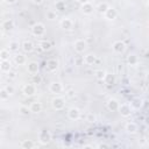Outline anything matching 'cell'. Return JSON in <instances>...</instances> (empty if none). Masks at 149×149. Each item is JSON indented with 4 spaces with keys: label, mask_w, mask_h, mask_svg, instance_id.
I'll return each mask as SVG.
<instances>
[{
    "label": "cell",
    "mask_w": 149,
    "mask_h": 149,
    "mask_svg": "<svg viewBox=\"0 0 149 149\" xmlns=\"http://www.w3.org/2000/svg\"><path fill=\"white\" fill-rule=\"evenodd\" d=\"M32 33H33L35 36H37V37L43 36L44 33H46V27H44V24L41 23V22L35 23V24L32 27Z\"/></svg>",
    "instance_id": "cell-1"
},
{
    "label": "cell",
    "mask_w": 149,
    "mask_h": 149,
    "mask_svg": "<svg viewBox=\"0 0 149 149\" xmlns=\"http://www.w3.org/2000/svg\"><path fill=\"white\" fill-rule=\"evenodd\" d=\"M51 106H52V108L56 110V111H61V110L64 108L65 101H64V99L61 98V97H56V98H54V99L51 100Z\"/></svg>",
    "instance_id": "cell-2"
},
{
    "label": "cell",
    "mask_w": 149,
    "mask_h": 149,
    "mask_svg": "<svg viewBox=\"0 0 149 149\" xmlns=\"http://www.w3.org/2000/svg\"><path fill=\"white\" fill-rule=\"evenodd\" d=\"M22 92L27 97H33L36 93V87H35L34 83L33 84H26L23 86V88H22Z\"/></svg>",
    "instance_id": "cell-3"
},
{
    "label": "cell",
    "mask_w": 149,
    "mask_h": 149,
    "mask_svg": "<svg viewBox=\"0 0 149 149\" xmlns=\"http://www.w3.org/2000/svg\"><path fill=\"white\" fill-rule=\"evenodd\" d=\"M86 47H87V43H86V41H85V40H82V39L77 40V41L75 42V44H73L75 51H76V52H78V54H82V52H84V51L86 50Z\"/></svg>",
    "instance_id": "cell-4"
},
{
    "label": "cell",
    "mask_w": 149,
    "mask_h": 149,
    "mask_svg": "<svg viewBox=\"0 0 149 149\" xmlns=\"http://www.w3.org/2000/svg\"><path fill=\"white\" fill-rule=\"evenodd\" d=\"M51 140V134L49 133V131L47 129H43L39 133V141L42 143V144H47L49 143Z\"/></svg>",
    "instance_id": "cell-5"
},
{
    "label": "cell",
    "mask_w": 149,
    "mask_h": 149,
    "mask_svg": "<svg viewBox=\"0 0 149 149\" xmlns=\"http://www.w3.org/2000/svg\"><path fill=\"white\" fill-rule=\"evenodd\" d=\"M119 113H120L124 118H127L132 114V106L131 104H121L119 106Z\"/></svg>",
    "instance_id": "cell-6"
},
{
    "label": "cell",
    "mask_w": 149,
    "mask_h": 149,
    "mask_svg": "<svg viewBox=\"0 0 149 149\" xmlns=\"http://www.w3.org/2000/svg\"><path fill=\"white\" fill-rule=\"evenodd\" d=\"M79 116H80V111H79V108H77V107H71V108L68 111V118L70 119V120H72V121L78 120Z\"/></svg>",
    "instance_id": "cell-7"
},
{
    "label": "cell",
    "mask_w": 149,
    "mask_h": 149,
    "mask_svg": "<svg viewBox=\"0 0 149 149\" xmlns=\"http://www.w3.org/2000/svg\"><path fill=\"white\" fill-rule=\"evenodd\" d=\"M46 68H47L48 71L55 72V71L58 69V61H57V59H54V58L48 59L47 63H46Z\"/></svg>",
    "instance_id": "cell-8"
},
{
    "label": "cell",
    "mask_w": 149,
    "mask_h": 149,
    "mask_svg": "<svg viewBox=\"0 0 149 149\" xmlns=\"http://www.w3.org/2000/svg\"><path fill=\"white\" fill-rule=\"evenodd\" d=\"M49 90L51 93H55V95H58L63 91V86L61 83H57V82H52L49 86Z\"/></svg>",
    "instance_id": "cell-9"
},
{
    "label": "cell",
    "mask_w": 149,
    "mask_h": 149,
    "mask_svg": "<svg viewBox=\"0 0 149 149\" xmlns=\"http://www.w3.org/2000/svg\"><path fill=\"white\" fill-rule=\"evenodd\" d=\"M113 50L116 52V54H122L125 50H126V44H125V42H122V41H115L114 43H113Z\"/></svg>",
    "instance_id": "cell-10"
},
{
    "label": "cell",
    "mask_w": 149,
    "mask_h": 149,
    "mask_svg": "<svg viewBox=\"0 0 149 149\" xmlns=\"http://www.w3.org/2000/svg\"><path fill=\"white\" fill-rule=\"evenodd\" d=\"M97 61V56L93 55V54H87L86 56H84L83 58V62L86 64V65H93Z\"/></svg>",
    "instance_id": "cell-11"
},
{
    "label": "cell",
    "mask_w": 149,
    "mask_h": 149,
    "mask_svg": "<svg viewBox=\"0 0 149 149\" xmlns=\"http://www.w3.org/2000/svg\"><path fill=\"white\" fill-rule=\"evenodd\" d=\"M119 106H120V104H119V101L116 99H110L107 101V108L111 111V112H115V111H119Z\"/></svg>",
    "instance_id": "cell-12"
},
{
    "label": "cell",
    "mask_w": 149,
    "mask_h": 149,
    "mask_svg": "<svg viewBox=\"0 0 149 149\" xmlns=\"http://www.w3.org/2000/svg\"><path fill=\"white\" fill-rule=\"evenodd\" d=\"M27 71L31 75H35L39 73V63L37 62H31L27 65Z\"/></svg>",
    "instance_id": "cell-13"
},
{
    "label": "cell",
    "mask_w": 149,
    "mask_h": 149,
    "mask_svg": "<svg viewBox=\"0 0 149 149\" xmlns=\"http://www.w3.org/2000/svg\"><path fill=\"white\" fill-rule=\"evenodd\" d=\"M104 15H105L106 20H114V19L118 16V12H116V10H115V8L110 7V8L106 11V13H105Z\"/></svg>",
    "instance_id": "cell-14"
},
{
    "label": "cell",
    "mask_w": 149,
    "mask_h": 149,
    "mask_svg": "<svg viewBox=\"0 0 149 149\" xmlns=\"http://www.w3.org/2000/svg\"><path fill=\"white\" fill-rule=\"evenodd\" d=\"M61 27H62L63 29H67V31H69V29H71V28L73 27V22H72L71 19L64 18V19H62V21H61Z\"/></svg>",
    "instance_id": "cell-15"
},
{
    "label": "cell",
    "mask_w": 149,
    "mask_h": 149,
    "mask_svg": "<svg viewBox=\"0 0 149 149\" xmlns=\"http://www.w3.org/2000/svg\"><path fill=\"white\" fill-rule=\"evenodd\" d=\"M126 131H127L129 134H135V133L139 131V127H137V125H136L135 122L129 121V122L126 124Z\"/></svg>",
    "instance_id": "cell-16"
},
{
    "label": "cell",
    "mask_w": 149,
    "mask_h": 149,
    "mask_svg": "<svg viewBox=\"0 0 149 149\" xmlns=\"http://www.w3.org/2000/svg\"><path fill=\"white\" fill-rule=\"evenodd\" d=\"M29 108H31L32 113H40L42 111V104L40 101H34V103L31 104Z\"/></svg>",
    "instance_id": "cell-17"
},
{
    "label": "cell",
    "mask_w": 149,
    "mask_h": 149,
    "mask_svg": "<svg viewBox=\"0 0 149 149\" xmlns=\"http://www.w3.org/2000/svg\"><path fill=\"white\" fill-rule=\"evenodd\" d=\"M82 12L86 15H90L93 13V6L91 5V3H87V4H84L82 5Z\"/></svg>",
    "instance_id": "cell-18"
},
{
    "label": "cell",
    "mask_w": 149,
    "mask_h": 149,
    "mask_svg": "<svg viewBox=\"0 0 149 149\" xmlns=\"http://www.w3.org/2000/svg\"><path fill=\"white\" fill-rule=\"evenodd\" d=\"M0 69H1L3 72H8L10 70H12V65H11V62L8 61V59H6V61H1V64H0Z\"/></svg>",
    "instance_id": "cell-19"
},
{
    "label": "cell",
    "mask_w": 149,
    "mask_h": 149,
    "mask_svg": "<svg viewBox=\"0 0 149 149\" xmlns=\"http://www.w3.org/2000/svg\"><path fill=\"white\" fill-rule=\"evenodd\" d=\"M14 28V22L12 20H5L3 22V31L5 32H10Z\"/></svg>",
    "instance_id": "cell-20"
},
{
    "label": "cell",
    "mask_w": 149,
    "mask_h": 149,
    "mask_svg": "<svg viewBox=\"0 0 149 149\" xmlns=\"http://www.w3.org/2000/svg\"><path fill=\"white\" fill-rule=\"evenodd\" d=\"M33 49H34V44L31 41H24L22 43V50L24 52H32Z\"/></svg>",
    "instance_id": "cell-21"
},
{
    "label": "cell",
    "mask_w": 149,
    "mask_h": 149,
    "mask_svg": "<svg viewBox=\"0 0 149 149\" xmlns=\"http://www.w3.org/2000/svg\"><path fill=\"white\" fill-rule=\"evenodd\" d=\"M14 62L18 65H23L26 63V57L23 55H21V54H16L14 56Z\"/></svg>",
    "instance_id": "cell-22"
},
{
    "label": "cell",
    "mask_w": 149,
    "mask_h": 149,
    "mask_svg": "<svg viewBox=\"0 0 149 149\" xmlns=\"http://www.w3.org/2000/svg\"><path fill=\"white\" fill-rule=\"evenodd\" d=\"M108 8H110V5H108L107 3H100V4L98 5V7H97V11H98L100 14H105Z\"/></svg>",
    "instance_id": "cell-23"
},
{
    "label": "cell",
    "mask_w": 149,
    "mask_h": 149,
    "mask_svg": "<svg viewBox=\"0 0 149 149\" xmlns=\"http://www.w3.org/2000/svg\"><path fill=\"white\" fill-rule=\"evenodd\" d=\"M131 106H132V108L139 110V108L142 106V100H141L140 98H135V99H133V100H132V103H131Z\"/></svg>",
    "instance_id": "cell-24"
},
{
    "label": "cell",
    "mask_w": 149,
    "mask_h": 149,
    "mask_svg": "<svg viewBox=\"0 0 149 149\" xmlns=\"http://www.w3.org/2000/svg\"><path fill=\"white\" fill-rule=\"evenodd\" d=\"M40 47H41V49L43 50V51H48V50H50L51 49V43L49 42V41H42V42H40Z\"/></svg>",
    "instance_id": "cell-25"
},
{
    "label": "cell",
    "mask_w": 149,
    "mask_h": 149,
    "mask_svg": "<svg viewBox=\"0 0 149 149\" xmlns=\"http://www.w3.org/2000/svg\"><path fill=\"white\" fill-rule=\"evenodd\" d=\"M34 147H35V144L31 140H24L21 143V148H23V149H29V148H34Z\"/></svg>",
    "instance_id": "cell-26"
},
{
    "label": "cell",
    "mask_w": 149,
    "mask_h": 149,
    "mask_svg": "<svg viewBox=\"0 0 149 149\" xmlns=\"http://www.w3.org/2000/svg\"><path fill=\"white\" fill-rule=\"evenodd\" d=\"M55 7H56V11H59V12H63L65 8H67V5L64 1H62V0H59V1H57L55 4Z\"/></svg>",
    "instance_id": "cell-27"
},
{
    "label": "cell",
    "mask_w": 149,
    "mask_h": 149,
    "mask_svg": "<svg viewBox=\"0 0 149 149\" xmlns=\"http://www.w3.org/2000/svg\"><path fill=\"white\" fill-rule=\"evenodd\" d=\"M10 93L6 91V88L4 87V88H1V91H0V100L1 101H6L8 98H10Z\"/></svg>",
    "instance_id": "cell-28"
},
{
    "label": "cell",
    "mask_w": 149,
    "mask_h": 149,
    "mask_svg": "<svg viewBox=\"0 0 149 149\" xmlns=\"http://www.w3.org/2000/svg\"><path fill=\"white\" fill-rule=\"evenodd\" d=\"M104 82H105V84H107V85H112V84L114 83V76H113L112 73H107V72H106V76H105V78H104Z\"/></svg>",
    "instance_id": "cell-29"
},
{
    "label": "cell",
    "mask_w": 149,
    "mask_h": 149,
    "mask_svg": "<svg viewBox=\"0 0 149 149\" xmlns=\"http://www.w3.org/2000/svg\"><path fill=\"white\" fill-rule=\"evenodd\" d=\"M0 58H1V61H6V59L10 58V50L7 49H3L0 51Z\"/></svg>",
    "instance_id": "cell-30"
},
{
    "label": "cell",
    "mask_w": 149,
    "mask_h": 149,
    "mask_svg": "<svg viewBox=\"0 0 149 149\" xmlns=\"http://www.w3.org/2000/svg\"><path fill=\"white\" fill-rule=\"evenodd\" d=\"M95 75H96V78H97L98 80H104V78H105V76H106V72H105L104 70H97V71L95 72Z\"/></svg>",
    "instance_id": "cell-31"
},
{
    "label": "cell",
    "mask_w": 149,
    "mask_h": 149,
    "mask_svg": "<svg viewBox=\"0 0 149 149\" xmlns=\"http://www.w3.org/2000/svg\"><path fill=\"white\" fill-rule=\"evenodd\" d=\"M19 112H20L22 115H29V114L32 113L31 108H28L27 106H21V107L19 108Z\"/></svg>",
    "instance_id": "cell-32"
},
{
    "label": "cell",
    "mask_w": 149,
    "mask_h": 149,
    "mask_svg": "<svg viewBox=\"0 0 149 149\" xmlns=\"http://www.w3.org/2000/svg\"><path fill=\"white\" fill-rule=\"evenodd\" d=\"M8 47H10V51H15V50H18V49H19V42H16V41H12V42H10Z\"/></svg>",
    "instance_id": "cell-33"
},
{
    "label": "cell",
    "mask_w": 149,
    "mask_h": 149,
    "mask_svg": "<svg viewBox=\"0 0 149 149\" xmlns=\"http://www.w3.org/2000/svg\"><path fill=\"white\" fill-rule=\"evenodd\" d=\"M128 63H129L131 65H136V64H137V57H136L135 55H131V56L128 57Z\"/></svg>",
    "instance_id": "cell-34"
},
{
    "label": "cell",
    "mask_w": 149,
    "mask_h": 149,
    "mask_svg": "<svg viewBox=\"0 0 149 149\" xmlns=\"http://www.w3.org/2000/svg\"><path fill=\"white\" fill-rule=\"evenodd\" d=\"M57 18V14H56V11H48L47 12V19H49V20H55Z\"/></svg>",
    "instance_id": "cell-35"
},
{
    "label": "cell",
    "mask_w": 149,
    "mask_h": 149,
    "mask_svg": "<svg viewBox=\"0 0 149 149\" xmlns=\"http://www.w3.org/2000/svg\"><path fill=\"white\" fill-rule=\"evenodd\" d=\"M32 76H33V83L34 84H40L41 83L42 78H41V76L39 73H35V75H32Z\"/></svg>",
    "instance_id": "cell-36"
},
{
    "label": "cell",
    "mask_w": 149,
    "mask_h": 149,
    "mask_svg": "<svg viewBox=\"0 0 149 149\" xmlns=\"http://www.w3.org/2000/svg\"><path fill=\"white\" fill-rule=\"evenodd\" d=\"M5 88H6V91L12 96L13 93H14V91H15V88H14V86L13 85H6L5 86Z\"/></svg>",
    "instance_id": "cell-37"
},
{
    "label": "cell",
    "mask_w": 149,
    "mask_h": 149,
    "mask_svg": "<svg viewBox=\"0 0 149 149\" xmlns=\"http://www.w3.org/2000/svg\"><path fill=\"white\" fill-rule=\"evenodd\" d=\"M7 76H8V78L14 79V78L16 77V72H15V71H13V70H10V71L7 72Z\"/></svg>",
    "instance_id": "cell-38"
},
{
    "label": "cell",
    "mask_w": 149,
    "mask_h": 149,
    "mask_svg": "<svg viewBox=\"0 0 149 149\" xmlns=\"http://www.w3.org/2000/svg\"><path fill=\"white\" fill-rule=\"evenodd\" d=\"M87 120L90 121V122H93V121H95V115L88 114V115H87Z\"/></svg>",
    "instance_id": "cell-39"
},
{
    "label": "cell",
    "mask_w": 149,
    "mask_h": 149,
    "mask_svg": "<svg viewBox=\"0 0 149 149\" xmlns=\"http://www.w3.org/2000/svg\"><path fill=\"white\" fill-rule=\"evenodd\" d=\"M76 1L80 5H84V4H87V3H90V0H76Z\"/></svg>",
    "instance_id": "cell-40"
},
{
    "label": "cell",
    "mask_w": 149,
    "mask_h": 149,
    "mask_svg": "<svg viewBox=\"0 0 149 149\" xmlns=\"http://www.w3.org/2000/svg\"><path fill=\"white\" fill-rule=\"evenodd\" d=\"M16 1H18V0H5V3L8 4V5H13V4H15Z\"/></svg>",
    "instance_id": "cell-41"
},
{
    "label": "cell",
    "mask_w": 149,
    "mask_h": 149,
    "mask_svg": "<svg viewBox=\"0 0 149 149\" xmlns=\"http://www.w3.org/2000/svg\"><path fill=\"white\" fill-rule=\"evenodd\" d=\"M43 1H44V0H33V3H34L35 5H41Z\"/></svg>",
    "instance_id": "cell-42"
},
{
    "label": "cell",
    "mask_w": 149,
    "mask_h": 149,
    "mask_svg": "<svg viewBox=\"0 0 149 149\" xmlns=\"http://www.w3.org/2000/svg\"><path fill=\"white\" fill-rule=\"evenodd\" d=\"M98 147H99V148H108L110 146H108V144H105V143H101V144H99Z\"/></svg>",
    "instance_id": "cell-43"
},
{
    "label": "cell",
    "mask_w": 149,
    "mask_h": 149,
    "mask_svg": "<svg viewBox=\"0 0 149 149\" xmlns=\"http://www.w3.org/2000/svg\"><path fill=\"white\" fill-rule=\"evenodd\" d=\"M84 148H93V147L90 146V144H87V146H84Z\"/></svg>",
    "instance_id": "cell-44"
},
{
    "label": "cell",
    "mask_w": 149,
    "mask_h": 149,
    "mask_svg": "<svg viewBox=\"0 0 149 149\" xmlns=\"http://www.w3.org/2000/svg\"><path fill=\"white\" fill-rule=\"evenodd\" d=\"M146 79H147V82H148V83H149V73H148V75H147V77H146Z\"/></svg>",
    "instance_id": "cell-45"
},
{
    "label": "cell",
    "mask_w": 149,
    "mask_h": 149,
    "mask_svg": "<svg viewBox=\"0 0 149 149\" xmlns=\"http://www.w3.org/2000/svg\"><path fill=\"white\" fill-rule=\"evenodd\" d=\"M147 6H148V10H149V1H148V5Z\"/></svg>",
    "instance_id": "cell-46"
},
{
    "label": "cell",
    "mask_w": 149,
    "mask_h": 149,
    "mask_svg": "<svg viewBox=\"0 0 149 149\" xmlns=\"http://www.w3.org/2000/svg\"><path fill=\"white\" fill-rule=\"evenodd\" d=\"M148 1H149V0H148Z\"/></svg>",
    "instance_id": "cell-47"
}]
</instances>
